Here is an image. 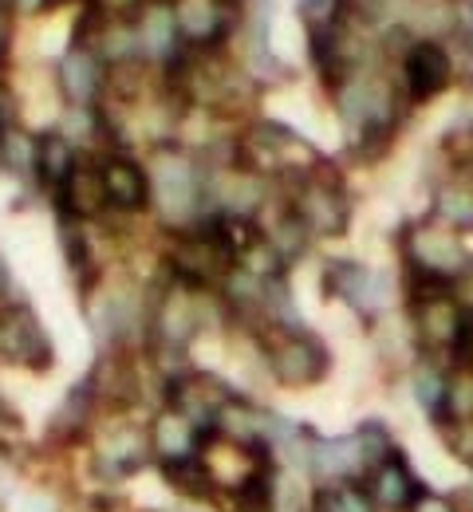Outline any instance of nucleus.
Instances as JSON below:
<instances>
[{
	"label": "nucleus",
	"mask_w": 473,
	"mask_h": 512,
	"mask_svg": "<svg viewBox=\"0 0 473 512\" xmlns=\"http://www.w3.org/2000/svg\"><path fill=\"white\" fill-rule=\"evenodd\" d=\"M103 166V190H107V205L111 213H150V170L146 162H138L127 150H103L99 154Z\"/></svg>",
	"instance_id": "nucleus-14"
},
{
	"label": "nucleus",
	"mask_w": 473,
	"mask_h": 512,
	"mask_svg": "<svg viewBox=\"0 0 473 512\" xmlns=\"http://www.w3.org/2000/svg\"><path fill=\"white\" fill-rule=\"evenodd\" d=\"M162 386H166V390H162V402H170V406H178L182 414H190L205 434H213L217 414H221L225 402L237 394L225 379H217L213 371H198V367H190V371H182V375H170Z\"/></svg>",
	"instance_id": "nucleus-11"
},
{
	"label": "nucleus",
	"mask_w": 473,
	"mask_h": 512,
	"mask_svg": "<svg viewBox=\"0 0 473 512\" xmlns=\"http://www.w3.org/2000/svg\"><path fill=\"white\" fill-rule=\"evenodd\" d=\"M0 170L36 178V134H28L20 123L0 130Z\"/></svg>",
	"instance_id": "nucleus-26"
},
{
	"label": "nucleus",
	"mask_w": 473,
	"mask_h": 512,
	"mask_svg": "<svg viewBox=\"0 0 473 512\" xmlns=\"http://www.w3.org/2000/svg\"><path fill=\"white\" fill-rule=\"evenodd\" d=\"M107 75H111V67L103 64V56L95 48L71 44L56 67V87L68 107H99L107 95Z\"/></svg>",
	"instance_id": "nucleus-16"
},
{
	"label": "nucleus",
	"mask_w": 473,
	"mask_h": 512,
	"mask_svg": "<svg viewBox=\"0 0 473 512\" xmlns=\"http://www.w3.org/2000/svg\"><path fill=\"white\" fill-rule=\"evenodd\" d=\"M233 4H245V0H233Z\"/></svg>",
	"instance_id": "nucleus-40"
},
{
	"label": "nucleus",
	"mask_w": 473,
	"mask_h": 512,
	"mask_svg": "<svg viewBox=\"0 0 473 512\" xmlns=\"http://www.w3.org/2000/svg\"><path fill=\"white\" fill-rule=\"evenodd\" d=\"M269 414H272L269 406H261V402H253V398H245V394H233V398L225 402V410L217 414L213 434H225V438L245 442V446H265Z\"/></svg>",
	"instance_id": "nucleus-21"
},
{
	"label": "nucleus",
	"mask_w": 473,
	"mask_h": 512,
	"mask_svg": "<svg viewBox=\"0 0 473 512\" xmlns=\"http://www.w3.org/2000/svg\"><path fill=\"white\" fill-rule=\"evenodd\" d=\"M308 512H379L363 481H343V485H320L312 489Z\"/></svg>",
	"instance_id": "nucleus-25"
},
{
	"label": "nucleus",
	"mask_w": 473,
	"mask_h": 512,
	"mask_svg": "<svg viewBox=\"0 0 473 512\" xmlns=\"http://www.w3.org/2000/svg\"><path fill=\"white\" fill-rule=\"evenodd\" d=\"M162 264L170 276H178L194 288H209V292H217L221 280L233 272V256L225 253V245L217 241V233L205 221L182 229V233H170V249L162 256Z\"/></svg>",
	"instance_id": "nucleus-8"
},
{
	"label": "nucleus",
	"mask_w": 473,
	"mask_h": 512,
	"mask_svg": "<svg viewBox=\"0 0 473 512\" xmlns=\"http://www.w3.org/2000/svg\"><path fill=\"white\" fill-rule=\"evenodd\" d=\"M280 193L288 201V209L304 221V229L312 233V241H336L351 225V193L336 166L324 158L316 170L280 182Z\"/></svg>",
	"instance_id": "nucleus-3"
},
{
	"label": "nucleus",
	"mask_w": 473,
	"mask_h": 512,
	"mask_svg": "<svg viewBox=\"0 0 473 512\" xmlns=\"http://www.w3.org/2000/svg\"><path fill=\"white\" fill-rule=\"evenodd\" d=\"M257 347H261V363L272 375V383L288 386V390H308V386H320L332 371V351L328 343L296 323V327H269L261 335H253Z\"/></svg>",
	"instance_id": "nucleus-4"
},
{
	"label": "nucleus",
	"mask_w": 473,
	"mask_h": 512,
	"mask_svg": "<svg viewBox=\"0 0 473 512\" xmlns=\"http://www.w3.org/2000/svg\"><path fill=\"white\" fill-rule=\"evenodd\" d=\"M150 170V213L170 233H182L205 217V174L194 150L178 142H162L146 158Z\"/></svg>",
	"instance_id": "nucleus-1"
},
{
	"label": "nucleus",
	"mask_w": 473,
	"mask_h": 512,
	"mask_svg": "<svg viewBox=\"0 0 473 512\" xmlns=\"http://www.w3.org/2000/svg\"><path fill=\"white\" fill-rule=\"evenodd\" d=\"M8 292H12V276H8V264L0 260V304H8V300H12Z\"/></svg>",
	"instance_id": "nucleus-34"
},
{
	"label": "nucleus",
	"mask_w": 473,
	"mask_h": 512,
	"mask_svg": "<svg viewBox=\"0 0 473 512\" xmlns=\"http://www.w3.org/2000/svg\"><path fill=\"white\" fill-rule=\"evenodd\" d=\"M320 284H324V296H328V300H339V304L351 308L359 320H379V316L391 308V300H395V280H391V272L371 268V264L351 260V256L324 260Z\"/></svg>",
	"instance_id": "nucleus-7"
},
{
	"label": "nucleus",
	"mask_w": 473,
	"mask_h": 512,
	"mask_svg": "<svg viewBox=\"0 0 473 512\" xmlns=\"http://www.w3.org/2000/svg\"><path fill=\"white\" fill-rule=\"evenodd\" d=\"M0 12H4V16H12V12H16V0H0Z\"/></svg>",
	"instance_id": "nucleus-37"
},
{
	"label": "nucleus",
	"mask_w": 473,
	"mask_h": 512,
	"mask_svg": "<svg viewBox=\"0 0 473 512\" xmlns=\"http://www.w3.org/2000/svg\"><path fill=\"white\" fill-rule=\"evenodd\" d=\"M458 296H462V300H466V304L473 308V272L466 276V280H462V284H458Z\"/></svg>",
	"instance_id": "nucleus-35"
},
{
	"label": "nucleus",
	"mask_w": 473,
	"mask_h": 512,
	"mask_svg": "<svg viewBox=\"0 0 473 512\" xmlns=\"http://www.w3.org/2000/svg\"><path fill=\"white\" fill-rule=\"evenodd\" d=\"M87 457H91V473L103 485H119L131 481L150 465V438H146V422H135L127 410H111L107 422H95L87 434Z\"/></svg>",
	"instance_id": "nucleus-6"
},
{
	"label": "nucleus",
	"mask_w": 473,
	"mask_h": 512,
	"mask_svg": "<svg viewBox=\"0 0 473 512\" xmlns=\"http://www.w3.org/2000/svg\"><path fill=\"white\" fill-rule=\"evenodd\" d=\"M8 127H16V95H12V83L0 71V130Z\"/></svg>",
	"instance_id": "nucleus-31"
},
{
	"label": "nucleus",
	"mask_w": 473,
	"mask_h": 512,
	"mask_svg": "<svg viewBox=\"0 0 473 512\" xmlns=\"http://www.w3.org/2000/svg\"><path fill=\"white\" fill-rule=\"evenodd\" d=\"M458 40L473 56V0H458Z\"/></svg>",
	"instance_id": "nucleus-32"
},
{
	"label": "nucleus",
	"mask_w": 473,
	"mask_h": 512,
	"mask_svg": "<svg viewBox=\"0 0 473 512\" xmlns=\"http://www.w3.org/2000/svg\"><path fill=\"white\" fill-rule=\"evenodd\" d=\"M60 217H75V221H99L111 213L107 205V190H103V166L95 150H79V162L68 174V182L52 193Z\"/></svg>",
	"instance_id": "nucleus-15"
},
{
	"label": "nucleus",
	"mask_w": 473,
	"mask_h": 512,
	"mask_svg": "<svg viewBox=\"0 0 473 512\" xmlns=\"http://www.w3.org/2000/svg\"><path fill=\"white\" fill-rule=\"evenodd\" d=\"M205 477L213 485V501L217 497H241L253 489H265L276 477V457L265 446H245L233 442L225 434H205L202 449H198Z\"/></svg>",
	"instance_id": "nucleus-5"
},
{
	"label": "nucleus",
	"mask_w": 473,
	"mask_h": 512,
	"mask_svg": "<svg viewBox=\"0 0 473 512\" xmlns=\"http://www.w3.org/2000/svg\"><path fill=\"white\" fill-rule=\"evenodd\" d=\"M430 217L458 233H473V162H450L430 193Z\"/></svg>",
	"instance_id": "nucleus-18"
},
{
	"label": "nucleus",
	"mask_w": 473,
	"mask_h": 512,
	"mask_svg": "<svg viewBox=\"0 0 473 512\" xmlns=\"http://www.w3.org/2000/svg\"><path fill=\"white\" fill-rule=\"evenodd\" d=\"M296 8H300V20H304V28H308V32L336 24V16H339L336 0H296Z\"/></svg>",
	"instance_id": "nucleus-29"
},
{
	"label": "nucleus",
	"mask_w": 473,
	"mask_h": 512,
	"mask_svg": "<svg viewBox=\"0 0 473 512\" xmlns=\"http://www.w3.org/2000/svg\"><path fill=\"white\" fill-rule=\"evenodd\" d=\"M0 410H4V402H0Z\"/></svg>",
	"instance_id": "nucleus-41"
},
{
	"label": "nucleus",
	"mask_w": 473,
	"mask_h": 512,
	"mask_svg": "<svg viewBox=\"0 0 473 512\" xmlns=\"http://www.w3.org/2000/svg\"><path fill=\"white\" fill-rule=\"evenodd\" d=\"M446 379H450V363L430 359V355H414V367H410V398H414V406L426 414L430 426H438L442 414H446Z\"/></svg>",
	"instance_id": "nucleus-22"
},
{
	"label": "nucleus",
	"mask_w": 473,
	"mask_h": 512,
	"mask_svg": "<svg viewBox=\"0 0 473 512\" xmlns=\"http://www.w3.org/2000/svg\"><path fill=\"white\" fill-rule=\"evenodd\" d=\"M336 4L343 16H351L363 28H379L387 20V12L395 8V0H336Z\"/></svg>",
	"instance_id": "nucleus-28"
},
{
	"label": "nucleus",
	"mask_w": 473,
	"mask_h": 512,
	"mask_svg": "<svg viewBox=\"0 0 473 512\" xmlns=\"http://www.w3.org/2000/svg\"><path fill=\"white\" fill-rule=\"evenodd\" d=\"M75 162H79V146L71 142L64 130H44V134H36V182L48 193H56L68 182Z\"/></svg>",
	"instance_id": "nucleus-23"
},
{
	"label": "nucleus",
	"mask_w": 473,
	"mask_h": 512,
	"mask_svg": "<svg viewBox=\"0 0 473 512\" xmlns=\"http://www.w3.org/2000/svg\"><path fill=\"white\" fill-rule=\"evenodd\" d=\"M363 489L371 493V501H375L379 512H406L426 485H422V477L410 469L406 453L399 449L395 457H387L383 465H375V469L363 477Z\"/></svg>",
	"instance_id": "nucleus-17"
},
{
	"label": "nucleus",
	"mask_w": 473,
	"mask_h": 512,
	"mask_svg": "<svg viewBox=\"0 0 473 512\" xmlns=\"http://www.w3.org/2000/svg\"><path fill=\"white\" fill-rule=\"evenodd\" d=\"M135 32H138V52L142 60L154 67H166L182 48V32H178V16H174V4H150L142 8V16L135 20Z\"/></svg>",
	"instance_id": "nucleus-19"
},
{
	"label": "nucleus",
	"mask_w": 473,
	"mask_h": 512,
	"mask_svg": "<svg viewBox=\"0 0 473 512\" xmlns=\"http://www.w3.org/2000/svg\"><path fill=\"white\" fill-rule=\"evenodd\" d=\"M150 4H174V0H150Z\"/></svg>",
	"instance_id": "nucleus-39"
},
{
	"label": "nucleus",
	"mask_w": 473,
	"mask_h": 512,
	"mask_svg": "<svg viewBox=\"0 0 473 512\" xmlns=\"http://www.w3.org/2000/svg\"><path fill=\"white\" fill-rule=\"evenodd\" d=\"M462 363H466V367H473V347H470V355H466V359H462Z\"/></svg>",
	"instance_id": "nucleus-38"
},
{
	"label": "nucleus",
	"mask_w": 473,
	"mask_h": 512,
	"mask_svg": "<svg viewBox=\"0 0 473 512\" xmlns=\"http://www.w3.org/2000/svg\"><path fill=\"white\" fill-rule=\"evenodd\" d=\"M406 512H466V509H462V501H458L454 493H442V489H430V485H426Z\"/></svg>",
	"instance_id": "nucleus-30"
},
{
	"label": "nucleus",
	"mask_w": 473,
	"mask_h": 512,
	"mask_svg": "<svg viewBox=\"0 0 473 512\" xmlns=\"http://www.w3.org/2000/svg\"><path fill=\"white\" fill-rule=\"evenodd\" d=\"M0 363L32 375H44L56 367V343L44 320L36 316V308L24 300L0 304Z\"/></svg>",
	"instance_id": "nucleus-9"
},
{
	"label": "nucleus",
	"mask_w": 473,
	"mask_h": 512,
	"mask_svg": "<svg viewBox=\"0 0 473 512\" xmlns=\"http://www.w3.org/2000/svg\"><path fill=\"white\" fill-rule=\"evenodd\" d=\"M95 414H99V398H95L91 383L83 379V383L71 386L68 394H64V402L56 406L52 426H48V438L60 442V446L87 442V434H91V426H95Z\"/></svg>",
	"instance_id": "nucleus-20"
},
{
	"label": "nucleus",
	"mask_w": 473,
	"mask_h": 512,
	"mask_svg": "<svg viewBox=\"0 0 473 512\" xmlns=\"http://www.w3.org/2000/svg\"><path fill=\"white\" fill-rule=\"evenodd\" d=\"M395 75H399V87H403L406 103L410 107H422V103H434L442 91L454 87V56L442 40H426L418 36L410 48L403 52V60L395 64Z\"/></svg>",
	"instance_id": "nucleus-10"
},
{
	"label": "nucleus",
	"mask_w": 473,
	"mask_h": 512,
	"mask_svg": "<svg viewBox=\"0 0 473 512\" xmlns=\"http://www.w3.org/2000/svg\"><path fill=\"white\" fill-rule=\"evenodd\" d=\"M52 4H60V0H16V12H20V16H40V12H48Z\"/></svg>",
	"instance_id": "nucleus-33"
},
{
	"label": "nucleus",
	"mask_w": 473,
	"mask_h": 512,
	"mask_svg": "<svg viewBox=\"0 0 473 512\" xmlns=\"http://www.w3.org/2000/svg\"><path fill=\"white\" fill-rule=\"evenodd\" d=\"M146 438H150V461L162 469V465H178V461L198 457V449L205 442V430L190 414H182L178 406L162 402L146 418Z\"/></svg>",
	"instance_id": "nucleus-13"
},
{
	"label": "nucleus",
	"mask_w": 473,
	"mask_h": 512,
	"mask_svg": "<svg viewBox=\"0 0 473 512\" xmlns=\"http://www.w3.org/2000/svg\"><path fill=\"white\" fill-rule=\"evenodd\" d=\"M473 422V367L466 363H450V379H446V414L438 426H458ZM434 426V430H438Z\"/></svg>",
	"instance_id": "nucleus-27"
},
{
	"label": "nucleus",
	"mask_w": 473,
	"mask_h": 512,
	"mask_svg": "<svg viewBox=\"0 0 473 512\" xmlns=\"http://www.w3.org/2000/svg\"><path fill=\"white\" fill-rule=\"evenodd\" d=\"M312 489L320 485H343V481H363L371 473L359 438L355 434H336V438H324V434H312L308 453H304V469H300Z\"/></svg>",
	"instance_id": "nucleus-12"
},
{
	"label": "nucleus",
	"mask_w": 473,
	"mask_h": 512,
	"mask_svg": "<svg viewBox=\"0 0 473 512\" xmlns=\"http://www.w3.org/2000/svg\"><path fill=\"white\" fill-rule=\"evenodd\" d=\"M60 253H64V264H68L75 288H79L83 296H91L95 284H99V276H103V268L95 264L91 241H87V233H83V221L60 217Z\"/></svg>",
	"instance_id": "nucleus-24"
},
{
	"label": "nucleus",
	"mask_w": 473,
	"mask_h": 512,
	"mask_svg": "<svg viewBox=\"0 0 473 512\" xmlns=\"http://www.w3.org/2000/svg\"><path fill=\"white\" fill-rule=\"evenodd\" d=\"M399 260H403V280H434V284H450V288H458L473 272L466 233L450 229L446 221H438L430 213L403 225Z\"/></svg>",
	"instance_id": "nucleus-2"
},
{
	"label": "nucleus",
	"mask_w": 473,
	"mask_h": 512,
	"mask_svg": "<svg viewBox=\"0 0 473 512\" xmlns=\"http://www.w3.org/2000/svg\"><path fill=\"white\" fill-rule=\"evenodd\" d=\"M162 512H209V509L198 505V501H186V505H174V509H162Z\"/></svg>",
	"instance_id": "nucleus-36"
}]
</instances>
